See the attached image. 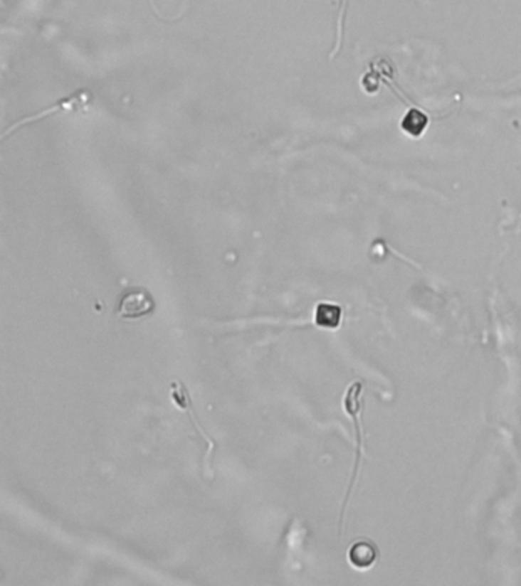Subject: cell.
Segmentation results:
<instances>
[{
  "instance_id": "1",
  "label": "cell",
  "mask_w": 521,
  "mask_h": 586,
  "mask_svg": "<svg viewBox=\"0 0 521 586\" xmlns=\"http://www.w3.org/2000/svg\"><path fill=\"white\" fill-rule=\"evenodd\" d=\"M90 100H92V95H90V93H89L88 90H78L77 93H74V95H70V97H68V98H65V100L58 101L57 104H54V106H51L49 109L41 110V112H38V113H36V114H29V117H26V118H23V119H20L19 122L13 124L11 127H9V129L5 132L4 139H6V136L11 134V132H16L19 127H22V125H26V124H29V122H36V121H40V119H45L46 117H52V114H58V113L65 114V113L81 110L83 107L88 106V104L90 102Z\"/></svg>"
},
{
  "instance_id": "2",
  "label": "cell",
  "mask_w": 521,
  "mask_h": 586,
  "mask_svg": "<svg viewBox=\"0 0 521 586\" xmlns=\"http://www.w3.org/2000/svg\"><path fill=\"white\" fill-rule=\"evenodd\" d=\"M154 309V301L149 292L130 290L122 295L118 307V315L124 319H137L149 315Z\"/></svg>"
},
{
  "instance_id": "3",
  "label": "cell",
  "mask_w": 521,
  "mask_h": 586,
  "mask_svg": "<svg viewBox=\"0 0 521 586\" xmlns=\"http://www.w3.org/2000/svg\"><path fill=\"white\" fill-rule=\"evenodd\" d=\"M378 559V548L370 540H359L349 550V560L359 570L370 568Z\"/></svg>"
},
{
  "instance_id": "4",
  "label": "cell",
  "mask_w": 521,
  "mask_h": 586,
  "mask_svg": "<svg viewBox=\"0 0 521 586\" xmlns=\"http://www.w3.org/2000/svg\"><path fill=\"white\" fill-rule=\"evenodd\" d=\"M342 318V310L337 304L321 302L315 309V324L320 329L335 330L340 327Z\"/></svg>"
},
{
  "instance_id": "5",
  "label": "cell",
  "mask_w": 521,
  "mask_h": 586,
  "mask_svg": "<svg viewBox=\"0 0 521 586\" xmlns=\"http://www.w3.org/2000/svg\"><path fill=\"white\" fill-rule=\"evenodd\" d=\"M172 399H173V402H174L176 405H178V406L181 407V410L189 412V415H190V418L193 420V423L197 426V429H199V434H202V435L206 438V442H210V437H208V435L202 431L201 425L197 423L196 412H194V410H193V403H191V400H190V394H189V391H186V388H185V386H184L181 382L172 383Z\"/></svg>"
},
{
  "instance_id": "6",
  "label": "cell",
  "mask_w": 521,
  "mask_h": 586,
  "mask_svg": "<svg viewBox=\"0 0 521 586\" xmlns=\"http://www.w3.org/2000/svg\"><path fill=\"white\" fill-rule=\"evenodd\" d=\"M426 125H428V118L419 109H410L402 119V130L413 138H419L425 132Z\"/></svg>"
},
{
  "instance_id": "7",
  "label": "cell",
  "mask_w": 521,
  "mask_h": 586,
  "mask_svg": "<svg viewBox=\"0 0 521 586\" xmlns=\"http://www.w3.org/2000/svg\"><path fill=\"white\" fill-rule=\"evenodd\" d=\"M362 391V385L359 382L353 383L350 388L347 390L346 394V400H344V406H346V411L352 415L353 420H355V426H357V435H358V454H361V432H359V423H358V412L361 410V403H359V395Z\"/></svg>"
},
{
  "instance_id": "8",
  "label": "cell",
  "mask_w": 521,
  "mask_h": 586,
  "mask_svg": "<svg viewBox=\"0 0 521 586\" xmlns=\"http://www.w3.org/2000/svg\"><path fill=\"white\" fill-rule=\"evenodd\" d=\"M344 16H346V0H341L340 4V17H338V34H337V45L333 49L330 58L335 57L340 49H341V41H342V29H344Z\"/></svg>"
}]
</instances>
